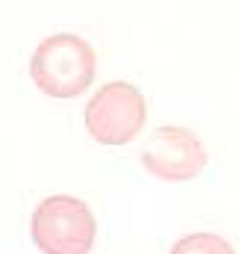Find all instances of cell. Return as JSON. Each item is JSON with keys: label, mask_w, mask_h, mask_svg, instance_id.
<instances>
[{"label": "cell", "mask_w": 239, "mask_h": 254, "mask_svg": "<svg viewBox=\"0 0 239 254\" xmlns=\"http://www.w3.org/2000/svg\"><path fill=\"white\" fill-rule=\"evenodd\" d=\"M98 71L95 48L74 33H57L39 42L33 60H30V77L36 89L48 98H77L83 95Z\"/></svg>", "instance_id": "1"}, {"label": "cell", "mask_w": 239, "mask_h": 254, "mask_svg": "<svg viewBox=\"0 0 239 254\" xmlns=\"http://www.w3.org/2000/svg\"><path fill=\"white\" fill-rule=\"evenodd\" d=\"M30 237L42 254H89L98 222L86 201L74 195H48L33 210Z\"/></svg>", "instance_id": "2"}, {"label": "cell", "mask_w": 239, "mask_h": 254, "mask_svg": "<svg viewBox=\"0 0 239 254\" xmlns=\"http://www.w3.org/2000/svg\"><path fill=\"white\" fill-rule=\"evenodd\" d=\"M86 130L101 145H127L142 136L148 122L145 95L124 80L104 83L83 110Z\"/></svg>", "instance_id": "3"}, {"label": "cell", "mask_w": 239, "mask_h": 254, "mask_svg": "<svg viewBox=\"0 0 239 254\" xmlns=\"http://www.w3.org/2000/svg\"><path fill=\"white\" fill-rule=\"evenodd\" d=\"M139 160L151 178L166 184H186L207 169V148L195 130L180 125H163L148 136Z\"/></svg>", "instance_id": "4"}, {"label": "cell", "mask_w": 239, "mask_h": 254, "mask_svg": "<svg viewBox=\"0 0 239 254\" xmlns=\"http://www.w3.org/2000/svg\"><path fill=\"white\" fill-rule=\"evenodd\" d=\"M169 254H237V249L231 246V240H225L222 234L213 231H195L180 237L178 243L172 246Z\"/></svg>", "instance_id": "5"}]
</instances>
